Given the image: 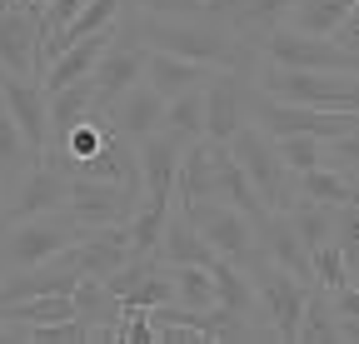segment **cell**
Instances as JSON below:
<instances>
[{"label": "cell", "mask_w": 359, "mask_h": 344, "mask_svg": "<svg viewBox=\"0 0 359 344\" xmlns=\"http://www.w3.org/2000/svg\"><path fill=\"white\" fill-rule=\"evenodd\" d=\"M130 25H135V40H140L145 50H170V55H185V60H200L210 70H240L245 80L255 75L259 65V50H250L235 30H224L205 6L195 15H140L130 11Z\"/></svg>", "instance_id": "cell-1"}, {"label": "cell", "mask_w": 359, "mask_h": 344, "mask_svg": "<svg viewBox=\"0 0 359 344\" xmlns=\"http://www.w3.org/2000/svg\"><path fill=\"white\" fill-rule=\"evenodd\" d=\"M255 90L269 100H290V105H314V110H359V70H294L259 60L250 75Z\"/></svg>", "instance_id": "cell-2"}, {"label": "cell", "mask_w": 359, "mask_h": 344, "mask_svg": "<svg viewBox=\"0 0 359 344\" xmlns=\"http://www.w3.org/2000/svg\"><path fill=\"white\" fill-rule=\"evenodd\" d=\"M230 145V155H235V165L245 170V180L255 185V195H259V205L264 209H290L299 195H294V170L280 160V150H275V140H269L259 125H240V130L224 140Z\"/></svg>", "instance_id": "cell-3"}, {"label": "cell", "mask_w": 359, "mask_h": 344, "mask_svg": "<svg viewBox=\"0 0 359 344\" xmlns=\"http://www.w3.org/2000/svg\"><path fill=\"white\" fill-rule=\"evenodd\" d=\"M245 115L250 125H259L264 135H349L359 130V110H314V105H290V100H269L264 90H245Z\"/></svg>", "instance_id": "cell-4"}, {"label": "cell", "mask_w": 359, "mask_h": 344, "mask_svg": "<svg viewBox=\"0 0 359 344\" xmlns=\"http://www.w3.org/2000/svg\"><path fill=\"white\" fill-rule=\"evenodd\" d=\"M240 270L250 275V289H255V305H259V319L275 329L280 344H294V324H299V310H304V280H294L290 270L269 265L259 249H250Z\"/></svg>", "instance_id": "cell-5"}, {"label": "cell", "mask_w": 359, "mask_h": 344, "mask_svg": "<svg viewBox=\"0 0 359 344\" xmlns=\"http://www.w3.org/2000/svg\"><path fill=\"white\" fill-rule=\"evenodd\" d=\"M80 235V225L70 220L65 209H45V214H30V220H15L0 230V270H30L40 260L60 254L70 240Z\"/></svg>", "instance_id": "cell-6"}, {"label": "cell", "mask_w": 359, "mask_h": 344, "mask_svg": "<svg viewBox=\"0 0 359 344\" xmlns=\"http://www.w3.org/2000/svg\"><path fill=\"white\" fill-rule=\"evenodd\" d=\"M135 205H140V180H90V175H70V200L65 214L80 230L95 225H125Z\"/></svg>", "instance_id": "cell-7"}, {"label": "cell", "mask_w": 359, "mask_h": 344, "mask_svg": "<svg viewBox=\"0 0 359 344\" xmlns=\"http://www.w3.org/2000/svg\"><path fill=\"white\" fill-rule=\"evenodd\" d=\"M175 209L200 230V240L219 254V260L240 265L245 254L255 249V220L240 214L235 205H224V200H195V205H175Z\"/></svg>", "instance_id": "cell-8"}, {"label": "cell", "mask_w": 359, "mask_h": 344, "mask_svg": "<svg viewBox=\"0 0 359 344\" xmlns=\"http://www.w3.org/2000/svg\"><path fill=\"white\" fill-rule=\"evenodd\" d=\"M259 60L294 65V70H359V55L339 50L330 35H304V30H290V25H275L259 40Z\"/></svg>", "instance_id": "cell-9"}, {"label": "cell", "mask_w": 359, "mask_h": 344, "mask_svg": "<svg viewBox=\"0 0 359 344\" xmlns=\"http://www.w3.org/2000/svg\"><path fill=\"white\" fill-rule=\"evenodd\" d=\"M70 200V180L60 170H50L45 160H30L25 175L6 190V205H0V230L15 225V220H30V214H45V209H65Z\"/></svg>", "instance_id": "cell-10"}, {"label": "cell", "mask_w": 359, "mask_h": 344, "mask_svg": "<svg viewBox=\"0 0 359 344\" xmlns=\"http://www.w3.org/2000/svg\"><path fill=\"white\" fill-rule=\"evenodd\" d=\"M185 150V135L175 130H150L135 140V175H140V200L150 205H175V165Z\"/></svg>", "instance_id": "cell-11"}, {"label": "cell", "mask_w": 359, "mask_h": 344, "mask_svg": "<svg viewBox=\"0 0 359 344\" xmlns=\"http://www.w3.org/2000/svg\"><path fill=\"white\" fill-rule=\"evenodd\" d=\"M245 90H250V80L240 70H215L205 80V140L224 145L250 120L245 115Z\"/></svg>", "instance_id": "cell-12"}, {"label": "cell", "mask_w": 359, "mask_h": 344, "mask_svg": "<svg viewBox=\"0 0 359 344\" xmlns=\"http://www.w3.org/2000/svg\"><path fill=\"white\" fill-rule=\"evenodd\" d=\"M0 105L11 110L15 130L25 135V145L40 155L45 145H50V120H45V90L35 75H6L0 70Z\"/></svg>", "instance_id": "cell-13"}, {"label": "cell", "mask_w": 359, "mask_h": 344, "mask_svg": "<svg viewBox=\"0 0 359 344\" xmlns=\"http://www.w3.org/2000/svg\"><path fill=\"white\" fill-rule=\"evenodd\" d=\"M290 6H294V0H205V11L224 30H235L250 50H259V40L275 30V25H285Z\"/></svg>", "instance_id": "cell-14"}, {"label": "cell", "mask_w": 359, "mask_h": 344, "mask_svg": "<svg viewBox=\"0 0 359 344\" xmlns=\"http://www.w3.org/2000/svg\"><path fill=\"white\" fill-rule=\"evenodd\" d=\"M35 46H40V11L0 0V70L35 75Z\"/></svg>", "instance_id": "cell-15"}, {"label": "cell", "mask_w": 359, "mask_h": 344, "mask_svg": "<svg viewBox=\"0 0 359 344\" xmlns=\"http://www.w3.org/2000/svg\"><path fill=\"white\" fill-rule=\"evenodd\" d=\"M219 145L195 135L185 140V150H180V165H175V205H195V200H215L219 195Z\"/></svg>", "instance_id": "cell-16"}, {"label": "cell", "mask_w": 359, "mask_h": 344, "mask_svg": "<svg viewBox=\"0 0 359 344\" xmlns=\"http://www.w3.org/2000/svg\"><path fill=\"white\" fill-rule=\"evenodd\" d=\"M359 339V319H339L330 310V294L320 284H304V310L294 324V344H354Z\"/></svg>", "instance_id": "cell-17"}, {"label": "cell", "mask_w": 359, "mask_h": 344, "mask_svg": "<svg viewBox=\"0 0 359 344\" xmlns=\"http://www.w3.org/2000/svg\"><path fill=\"white\" fill-rule=\"evenodd\" d=\"M105 120L115 125L125 140H140V135H150V130H160V125H165V100L150 90L145 80H135L125 95H115V100H110Z\"/></svg>", "instance_id": "cell-18"}, {"label": "cell", "mask_w": 359, "mask_h": 344, "mask_svg": "<svg viewBox=\"0 0 359 344\" xmlns=\"http://www.w3.org/2000/svg\"><path fill=\"white\" fill-rule=\"evenodd\" d=\"M210 75H215L210 65L185 60V55H170V50H145V70H140V80L150 85L160 100H170V95H180V90H190V85H205Z\"/></svg>", "instance_id": "cell-19"}, {"label": "cell", "mask_w": 359, "mask_h": 344, "mask_svg": "<svg viewBox=\"0 0 359 344\" xmlns=\"http://www.w3.org/2000/svg\"><path fill=\"white\" fill-rule=\"evenodd\" d=\"M155 260L160 265H215V249L200 240V230L180 214L175 205H170V220H165V230H160V245H155Z\"/></svg>", "instance_id": "cell-20"}, {"label": "cell", "mask_w": 359, "mask_h": 344, "mask_svg": "<svg viewBox=\"0 0 359 344\" xmlns=\"http://www.w3.org/2000/svg\"><path fill=\"white\" fill-rule=\"evenodd\" d=\"M294 195L334 209V205H354L359 200V180L339 175V170H330V165H314V170H299L294 175Z\"/></svg>", "instance_id": "cell-21"}, {"label": "cell", "mask_w": 359, "mask_h": 344, "mask_svg": "<svg viewBox=\"0 0 359 344\" xmlns=\"http://www.w3.org/2000/svg\"><path fill=\"white\" fill-rule=\"evenodd\" d=\"M210 280H215V305L219 310H230L240 319H255L259 324V305H255V289H250V275L230 260H219L215 254V265H210Z\"/></svg>", "instance_id": "cell-22"}, {"label": "cell", "mask_w": 359, "mask_h": 344, "mask_svg": "<svg viewBox=\"0 0 359 344\" xmlns=\"http://www.w3.org/2000/svg\"><path fill=\"white\" fill-rule=\"evenodd\" d=\"M90 105H95V90H90V75L60 85V90H45V120H50V145L70 130V125L80 115H90Z\"/></svg>", "instance_id": "cell-23"}, {"label": "cell", "mask_w": 359, "mask_h": 344, "mask_svg": "<svg viewBox=\"0 0 359 344\" xmlns=\"http://www.w3.org/2000/svg\"><path fill=\"white\" fill-rule=\"evenodd\" d=\"M354 11H359V0H294L290 15H285V25L290 30H304V35H330Z\"/></svg>", "instance_id": "cell-24"}, {"label": "cell", "mask_w": 359, "mask_h": 344, "mask_svg": "<svg viewBox=\"0 0 359 344\" xmlns=\"http://www.w3.org/2000/svg\"><path fill=\"white\" fill-rule=\"evenodd\" d=\"M165 130L185 135V140L205 135V85H190V90L165 100Z\"/></svg>", "instance_id": "cell-25"}, {"label": "cell", "mask_w": 359, "mask_h": 344, "mask_svg": "<svg viewBox=\"0 0 359 344\" xmlns=\"http://www.w3.org/2000/svg\"><path fill=\"white\" fill-rule=\"evenodd\" d=\"M35 160V150L25 145V135L15 130V120H11V110L0 105V190H11L20 175H25V165Z\"/></svg>", "instance_id": "cell-26"}, {"label": "cell", "mask_w": 359, "mask_h": 344, "mask_svg": "<svg viewBox=\"0 0 359 344\" xmlns=\"http://www.w3.org/2000/svg\"><path fill=\"white\" fill-rule=\"evenodd\" d=\"M170 275V289H175V305H185V310H205L215 305V280L205 265H165Z\"/></svg>", "instance_id": "cell-27"}, {"label": "cell", "mask_w": 359, "mask_h": 344, "mask_svg": "<svg viewBox=\"0 0 359 344\" xmlns=\"http://www.w3.org/2000/svg\"><path fill=\"white\" fill-rule=\"evenodd\" d=\"M70 299H75V315H80L90 329L120 315V299H115V294H110L100 280H90V275H80V280L70 284Z\"/></svg>", "instance_id": "cell-28"}, {"label": "cell", "mask_w": 359, "mask_h": 344, "mask_svg": "<svg viewBox=\"0 0 359 344\" xmlns=\"http://www.w3.org/2000/svg\"><path fill=\"white\" fill-rule=\"evenodd\" d=\"M309 284H320V289L354 284V270H349L344 249H339L334 240H325V245H314V249H309Z\"/></svg>", "instance_id": "cell-29"}, {"label": "cell", "mask_w": 359, "mask_h": 344, "mask_svg": "<svg viewBox=\"0 0 359 344\" xmlns=\"http://www.w3.org/2000/svg\"><path fill=\"white\" fill-rule=\"evenodd\" d=\"M285 214H290L294 235L304 240V249L325 245V240H330V230H334V209H330V205H314V200H294Z\"/></svg>", "instance_id": "cell-30"}, {"label": "cell", "mask_w": 359, "mask_h": 344, "mask_svg": "<svg viewBox=\"0 0 359 344\" xmlns=\"http://www.w3.org/2000/svg\"><path fill=\"white\" fill-rule=\"evenodd\" d=\"M320 165H330V170H339V175H354L359 180V130L320 140Z\"/></svg>", "instance_id": "cell-31"}, {"label": "cell", "mask_w": 359, "mask_h": 344, "mask_svg": "<svg viewBox=\"0 0 359 344\" xmlns=\"http://www.w3.org/2000/svg\"><path fill=\"white\" fill-rule=\"evenodd\" d=\"M269 140H275L280 160L294 170V175H299V170H314V165H320V140H314V135H269Z\"/></svg>", "instance_id": "cell-32"}, {"label": "cell", "mask_w": 359, "mask_h": 344, "mask_svg": "<svg viewBox=\"0 0 359 344\" xmlns=\"http://www.w3.org/2000/svg\"><path fill=\"white\" fill-rule=\"evenodd\" d=\"M205 0H130V11L140 15H195Z\"/></svg>", "instance_id": "cell-33"}, {"label": "cell", "mask_w": 359, "mask_h": 344, "mask_svg": "<svg viewBox=\"0 0 359 344\" xmlns=\"http://www.w3.org/2000/svg\"><path fill=\"white\" fill-rule=\"evenodd\" d=\"M330 40H334V46L339 50H349V55H359V11L354 15H344L334 30H330Z\"/></svg>", "instance_id": "cell-34"}, {"label": "cell", "mask_w": 359, "mask_h": 344, "mask_svg": "<svg viewBox=\"0 0 359 344\" xmlns=\"http://www.w3.org/2000/svg\"><path fill=\"white\" fill-rule=\"evenodd\" d=\"M11 6H25V11H45V0H11Z\"/></svg>", "instance_id": "cell-35"}, {"label": "cell", "mask_w": 359, "mask_h": 344, "mask_svg": "<svg viewBox=\"0 0 359 344\" xmlns=\"http://www.w3.org/2000/svg\"><path fill=\"white\" fill-rule=\"evenodd\" d=\"M0 200H6V190H0Z\"/></svg>", "instance_id": "cell-36"}]
</instances>
